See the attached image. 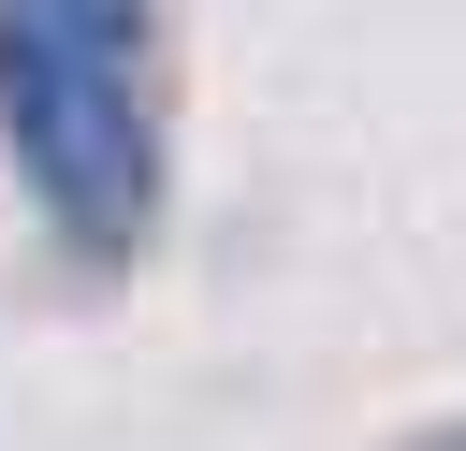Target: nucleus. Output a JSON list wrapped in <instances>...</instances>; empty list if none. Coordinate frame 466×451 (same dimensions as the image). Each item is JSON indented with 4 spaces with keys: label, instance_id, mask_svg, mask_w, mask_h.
<instances>
[{
    "label": "nucleus",
    "instance_id": "f257e3e1",
    "mask_svg": "<svg viewBox=\"0 0 466 451\" xmlns=\"http://www.w3.org/2000/svg\"><path fill=\"white\" fill-rule=\"evenodd\" d=\"M0 145L73 262H131L160 218V44L146 0H0Z\"/></svg>",
    "mask_w": 466,
    "mask_h": 451
},
{
    "label": "nucleus",
    "instance_id": "f03ea898",
    "mask_svg": "<svg viewBox=\"0 0 466 451\" xmlns=\"http://www.w3.org/2000/svg\"><path fill=\"white\" fill-rule=\"evenodd\" d=\"M422 451H466V422H451V436H422Z\"/></svg>",
    "mask_w": 466,
    "mask_h": 451
}]
</instances>
